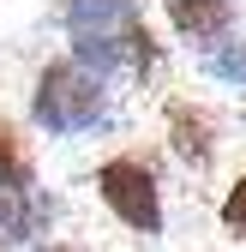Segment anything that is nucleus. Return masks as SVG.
<instances>
[{"label": "nucleus", "instance_id": "obj_8", "mask_svg": "<svg viewBox=\"0 0 246 252\" xmlns=\"http://www.w3.org/2000/svg\"><path fill=\"white\" fill-rule=\"evenodd\" d=\"M204 72L246 90V42H222V48H210V54H204Z\"/></svg>", "mask_w": 246, "mask_h": 252}, {"label": "nucleus", "instance_id": "obj_1", "mask_svg": "<svg viewBox=\"0 0 246 252\" xmlns=\"http://www.w3.org/2000/svg\"><path fill=\"white\" fill-rule=\"evenodd\" d=\"M66 36H72V60L96 78H108V72L144 78L156 66V48H150L138 0H72L66 6Z\"/></svg>", "mask_w": 246, "mask_h": 252}, {"label": "nucleus", "instance_id": "obj_4", "mask_svg": "<svg viewBox=\"0 0 246 252\" xmlns=\"http://www.w3.org/2000/svg\"><path fill=\"white\" fill-rule=\"evenodd\" d=\"M168 24L186 42H216L234 24V0H168Z\"/></svg>", "mask_w": 246, "mask_h": 252}, {"label": "nucleus", "instance_id": "obj_7", "mask_svg": "<svg viewBox=\"0 0 246 252\" xmlns=\"http://www.w3.org/2000/svg\"><path fill=\"white\" fill-rule=\"evenodd\" d=\"M0 192H36V168H30V150L12 132V120L0 114Z\"/></svg>", "mask_w": 246, "mask_h": 252}, {"label": "nucleus", "instance_id": "obj_10", "mask_svg": "<svg viewBox=\"0 0 246 252\" xmlns=\"http://www.w3.org/2000/svg\"><path fill=\"white\" fill-rule=\"evenodd\" d=\"M24 252H84V246H66V240H48V246H24Z\"/></svg>", "mask_w": 246, "mask_h": 252}, {"label": "nucleus", "instance_id": "obj_6", "mask_svg": "<svg viewBox=\"0 0 246 252\" xmlns=\"http://www.w3.org/2000/svg\"><path fill=\"white\" fill-rule=\"evenodd\" d=\"M168 132H174V150L186 156L192 168H204L210 156H216V138H210V120H204L198 108H186V102H180V108L168 114Z\"/></svg>", "mask_w": 246, "mask_h": 252}, {"label": "nucleus", "instance_id": "obj_9", "mask_svg": "<svg viewBox=\"0 0 246 252\" xmlns=\"http://www.w3.org/2000/svg\"><path fill=\"white\" fill-rule=\"evenodd\" d=\"M222 228H228L234 240H246V174L228 186V198H222Z\"/></svg>", "mask_w": 246, "mask_h": 252}, {"label": "nucleus", "instance_id": "obj_3", "mask_svg": "<svg viewBox=\"0 0 246 252\" xmlns=\"http://www.w3.org/2000/svg\"><path fill=\"white\" fill-rule=\"evenodd\" d=\"M96 192L132 234H162V186L144 156H108L96 168Z\"/></svg>", "mask_w": 246, "mask_h": 252}, {"label": "nucleus", "instance_id": "obj_5", "mask_svg": "<svg viewBox=\"0 0 246 252\" xmlns=\"http://www.w3.org/2000/svg\"><path fill=\"white\" fill-rule=\"evenodd\" d=\"M48 216H54V204H42L36 192H0V246H18L30 234H42Z\"/></svg>", "mask_w": 246, "mask_h": 252}, {"label": "nucleus", "instance_id": "obj_2", "mask_svg": "<svg viewBox=\"0 0 246 252\" xmlns=\"http://www.w3.org/2000/svg\"><path fill=\"white\" fill-rule=\"evenodd\" d=\"M108 108V84L96 72H84L78 60H48L36 72V90H30V114H36L42 132L54 138H72V132H90Z\"/></svg>", "mask_w": 246, "mask_h": 252}]
</instances>
